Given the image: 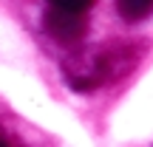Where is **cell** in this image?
I'll return each mask as SVG.
<instances>
[{"label": "cell", "instance_id": "obj_1", "mask_svg": "<svg viewBox=\"0 0 153 147\" xmlns=\"http://www.w3.org/2000/svg\"><path fill=\"white\" fill-rule=\"evenodd\" d=\"M139 62V48L131 43H108L99 48L76 51L65 60V79L76 91H94V88L125 76Z\"/></svg>", "mask_w": 153, "mask_h": 147}, {"label": "cell", "instance_id": "obj_2", "mask_svg": "<svg viewBox=\"0 0 153 147\" xmlns=\"http://www.w3.org/2000/svg\"><path fill=\"white\" fill-rule=\"evenodd\" d=\"M45 31L57 40V43H79L88 31V20L82 11H65V9H51L45 14Z\"/></svg>", "mask_w": 153, "mask_h": 147}, {"label": "cell", "instance_id": "obj_3", "mask_svg": "<svg viewBox=\"0 0 153 147\" xmlns=\"http://www.w3.org/2000/svg\"><path fill=\"white\" fill-rule=\"evenodd\" d=\"M116 9L128 23H139L153 14V0H116Z\"/></svg>", "mask_w": 153, "mask_h": 147}, {"label": "cell", "instance_id": "obj_4", "mask_svg": "<svg viewBox=\"0 0 153 147\" xmlns=\"http://www.w3.org/2000/svg\"><path fill=\"white\" fill-rule=\"evenodd\" d=\"M51 9H65V11H82L85 14L88 9H91L97 0H48Z\"/></svg>", "mask_w": 153, "mask_h": 147}, {"label": "cell", "instance_id": "obj_5", "mask_svg": "<svg viewBox=\"0 0 153 147\" xmlns=\"http://www.w3.org/2000/svg\"><path fill=\"white\" fill-rule=\"evenodd\" d=\"M0 147H11V144H9V139H6L3 133H0Z\"/></svg>", "mask_w": 153, "mask_h": 147}]
</instances>
